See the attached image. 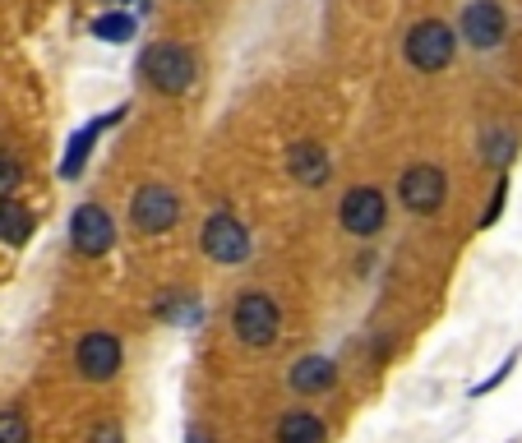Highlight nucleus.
<instances>
[{
	"instance_id": "nucleus-1",
	"label": "nucleus",
	"mask_w": 522,
	"mask_h": 443,
	"mask_svg": "<svg viewBox=\"0 0 522 443\" xmlns=\"http://www.w3.org/2000/svg\"><path fill=\"white\" fill-rule=\"evenodd\" d=\"M139 74L144 84L162 97H185L199 84V56L181 42H153V47L139 56Z\"/></svg>"
},
{
	"instance_id": "nucleus-2",
	"label": "nucleus",
	"mask_w": 522,
	"mask_h": 443,
	"mask_svg": "<svg viewBox=\"0 0 522 443\" xmlns=\"http://www.w3.org/2000/svg\"><path fill=\"white\" fill-rule=\"evenodd\" d=\"M231 333H236V342H241V347H250V351L278 347V337H282V305L268 296L264 287H245L241 296H236V305H231Z\"/></svg>"
},
{
	"instance_id": "nucleus-3",
	"label": "nucleus",
	"mask_w": 522,
	"mask_h": 443,
	"mask_svg": "<svg viewBox=\"0 0 522 443\" xmlns=\"http://www.w3.org/2000/svg\"><path fill=\"white\" fill-rule=\"evenodd\" d=\"M453 56H458V28H449L444 19H421L402 37V60L421 74L449 70Z\"/></svg>"
},
{
	"instance_id": "nucleus-4",
	"label": "nucleus",
	"mask_w": 522,
	"mask_h": 443,
	"mask_svg": "<svg viewBox=\"0 0 522 443\" xmlns=\"http://www.w3.org/2000/svg\"><path fill=\"white\" fill-rule=\"evenodd\" d=\"M199 250H204V259H213L222 268H241L250 259V231H245V222L236 213H222L218 208V213L204 217Z\"/></svg>"
},
{
	"instance_id": "nucleus-5",
	"label": "nucleus",
	"mask_w": 522,
	"mask_h": 443,
	"mask_svg": "<svg viewBox=\"0 0 522 443\" xmlns=\"http://www.w3.org/2000/svg\"><path fill=\"white\" fill-rule=\"evenodd\" d=\"M130 222L139 236H167L181 222V194L171 185H162V180H148L130 199Z\"/></svg>"
},
{
	"instance_id": "nucleus-6",
	"label": "nucleus",
	"mask_w": 522,
	"mask_h": 443,
	"mask_svg": "<svg viewBox=\"0 0 522 443\" xmlns=\"http://www.w3.org/2000/svg\"><path fill=\"white\" fill-rule=\"evenodd\" d=\"M121 365H125V347L111 328H93V333H84L74 342V370H79L84 384H111L121 374Z\"/></svg>"
},
{
	"instance_id": "nucleus-7",
	"label": "nucleus",
	"mask_w": 522,
	"mask_h": 443,
	"mask_svg": "<svg viewBox=\"0 0 522 443\" xmlns=\"http://www.w3.org/2000/svg\"><path fill=\"white\" fill-rule=\"evenodd\" d=\"M398 199H402V208L416 217L439 213L444 199H449V176H444V167H435V162H412V167L398 176Z\"/></svg>"
},
{
	"instance_id": "nucleus-8",
	"label": "nucleus",
	"mask_w": 522,
	"mask_h": 443,
	"mask_svg": "<svg viewBox=\"0 0 522 443\" xmlns=\"http://www.w3.org/2000/svg\"><path fill=\"white\" fill-rule=\"evenodd\" d=\"M338 222H342V231L356 240L379 236L384 222H389V199H384V190H379V185H352L338 204Z\"/></svg>"
},
{
	"instance_id": "nucleus-9",
	"label": "nucleus",
	"mask_w": 522,
	"mask_h": 443,
	"mask_svg": "<svg viewBox=\"0 0 522 443\" xmlns=\"http://www.w3.org/2000/svg\"><path fill=\"white\" fill-rule=\"evenodd\" d=\"M504 37H509V14L499 0H467L462 5V19H458V42L476 51H495L504 47Z\"/></svg>"
},
{
	"instance_id": "nucleus-10",
	"label": "nucleus",
	"mask_w": 522,
	"mask_h": 443,
	"mask_svg": "<svg viewBox=\"0 0 522 443\" xmlns=\"http://www.w3.org/2000/svg\"><path fill=\"white\" fill-rule=\"evenodd\" d=\"M70 245L84 254V259L111 254V245H116V217L102 204H79L70 213Z\"/></svg>"
},
{
	"instance_id": "nucleus-11",
	"label": "nucleus",
	"mask_w": 522,
	"mask_h": 443,
	"mask_svg": "<svg viewBox=\"0 0 522 443\" xmlns=\"http://www.w3.org/2000/svg\"><path fill=\"white\" fill-rule=\"evenodd\" d=\"M125 111H130V107H116V111H107V116L88 120L84 130L74 134V139H70V148H65V157H61V180H79V176H84L88 157H93V144H98V139L111 130V125H121V120H125Z\"/></svg>"
},
{
	"instance_id": "nucleus-12",
	"label": "nucleus",
	"mask_w": 522,
	"mask_h": 443,
	"mask_svg": "<svg viewBox=\"0 0 522 443\" xmlns=\"http://www.w3.org/2000/svg\"><path fill=\"white\" fill-rule=\"evenodd\" d=\"M333 384H338V365L328 356H301L292 370H287V388H292L296 397H319Z\"/></svg>"
},
{
	"instance_id": "nucleus-13",
	"label": "nucleus",
	"mask_w": 522,
	"mask_h": 443,
	"mask_svg": "<svg viewBox=\"0 0 522 443\" xmlns=\"http://www.w3.org/2000/svg\"><path fill=\"white\" fill-rule=\"evenodd\" d=\"M328 171H333V162H328V153L319 144H292L287 148V176L296 180V185H305V190H319V185H328Z\"/></svg>"
},
{
	"instance_id": "nucleus-14",
	"label": "nucleus",
	"mask_w": 522,
	"mask_h": 443,
	"mask_svg": "<svg viewBox=\"0 0 522 443\" xmlns=\"http://www.w3.org/2000/svg\"><path fill=\"white\" fill-rule=\"evenodd\" d=\"M273 443H328V425L310 407H292L273 425Z\"/></svg>"
},
{
	"instance_id": "nucleus-15",
	"label": "nucleus",
	"mask_w": 522,
	"mask_h": 443,
	"mask_svg": "<svg viewBox=\"0 0 522 443\" xmlns=\"http://www.w3.org/2000/svg\"><path fill=\"white\" fill-rule=\"evenodd\" d=\"M513 157H518V134L504 130V125H486V130H481V162L504 171Z\"/></svg>"
},
{
	"instance_id": "nucleus-16",
	"label": "nucleus",
	"mask_w": 522,
	"mask_h": 443,
	"mask_svg": "<svg viewBox=\"0 0 522 443\" xmlns=\"http://www.w3.org/2000/svg\"><path fill=\"white\" fill-rule=\"evenodd\" d=\"M28 236H33V213L5 194V199H0V245H10L14 250V245H24Z\"/></svg>"
},
{
	"instance_id": "nucleus-17",
	"label": "nucleus",
	"mask_w": 522,
	"mask_h": 443,
	"mask_svg": "<svg viewBox=\"0 0 522 443\" xmlns=\"http://www.w3.org/2000/svg\"><path fill=\"white\" fill-rule=\"evenodd\" d=\"M134 28H139V19H134L130 10H107L93 19V37H98V42H111V47H116V42H130Z\"/></svg>"
},
{
	"instance_id": "nucleus-18",
	"label": "nucleus",
	"mask_w": 522,
	"mask_h": 443,
	"mask_svg": "<svg viewBox=\"0 0 522 443\" xmlns=\"http://www.w3.org/2000/svg\"><path fill=\"white\" fill-rule=\"evenodd\" d=\"M0 443H33V430H28V416L19 407L0 411Z\"/></svg>"
},
{
	"instance_id": "nucleus-19",
	"label": "nucleus",
	"mask_w": 522,
	"mask_h": 443,
	"mask_svg": "<svg viewBox=\"0 0 522 443\" xmlns=\"http://www.w3.org/2000/svg\"><path fill=\"white\" fill-rule=\"evenodd\" d=\"M504 204H509V176H499V180H495V194H490L486 213H481V231H486V227H495V222H499V213H504Z\"/></svg>"
},
{
	"instance_id": "nucleus-20",
	"label": "nucleus",
	"mask_w": 522,
	"mask_h": 443,
	"mask_svg": "<svg viewBox=\"0 0 522 443\" xmlns=\"http://www.w3.org/2000/svg\"><path fill=\"white\" fill-rule=\"evenodd\" d=\"M19 185H24V167H19V157L0 153V199H5V194H14Z\"/></svg>"
},
{
	"instance_id": "nucleus-21",
	"label": "nucleus",
	"mask_w": 522,
	"mask_h": 443,
	"mask_svg": "<svg viewBox=\"0 0 522 443\" xmlns=\"http://www.w3.org/2000/svg\"><path fill=\"white\" fill-rule=\"evenodd\" d=\"M88 443H125V430L116 420H98V425L88 430Z\"/></svg>"
},
{
	"instance_id": "nucleus-22",
	"label": "nucleus",
	"mask_w": 522,
	"mask_h": 443,
	"mask_svg": "<svg viewBox=\"0 0 522 443\" xmlns=\"http://www.w3.org/2000/svg\"><path fill=\"white\" fill-rule=\"evenodd\" d=\"M513 365H518V356H509V360H504V365H499V370L490 374L486 384H476V388H472V397H486V393H495V388H499V384H504V379H509V374H513Z\"/></svg>"
}]
</instances>
